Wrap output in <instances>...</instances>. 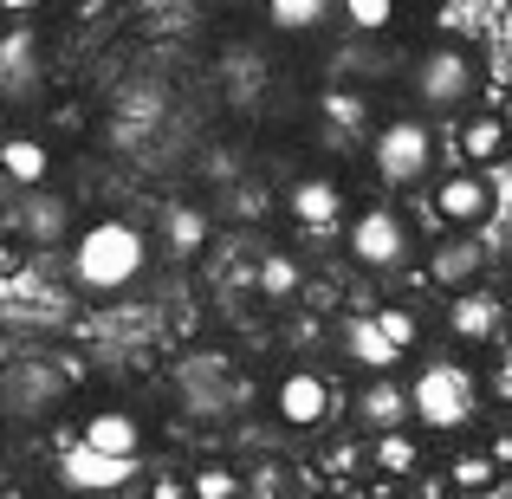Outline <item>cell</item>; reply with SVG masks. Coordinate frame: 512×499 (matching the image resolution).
<instances>
[{
	"label": "cell",
	"mask_w": 512,
	"mask_h": 499,
	"mask_svg": "<svg viewBox=\"0 0 512 499\" xmlns=\"http://www.w3.org/2000/svg\"><path fill=\"white\" fill-rule=\"evenodd\" d=\"M402 396H409V428L415 435H467L487 409V389L480 370L467 357H422L402 376Z\"/></svg>",
	"instance_id": "obj_1"
},
{
	"label": "cell",
	"mask_w": 512,
	"mask_h": 499,
	"mask_svg": "<svg viewBox=\"0 0 512 499\" xmlns=\"http://www.w3.org/2000/svg\"><path fill=\"white\" fill-rule=\"evenodd\" d=\"M150 273V234L124 214H104V221H85L72 234V286L91 292V299H117L137 279Z\"/></svg>",
	"instance_id": "obj_2"
},
{
	"label": "cell",
	"mask_w": 512,
	"mask_h": 499,
	"mask_svg": "<svg viewBox=\"0 0 512 499\" xmlns=\"http://www.w3.org/2000/svg\"><path fill=\"white\" fill-rule=\"evenodd\" d=\"M409 98L422 117H461L480 98V59L461 39H435L428 52H415L409 65Z\"/></svg>",
	"instance_id": "obj_3"
},
{
	"label": "cell",
	"mask_w": 512,
	"mask_h": 499,
	"mask_svg": "<svg viewBox=\"0 0 512 499\" xmlns=\"http://www.w3.org/2000/svg\"><path fill=\"white\" fill-rule=\"evenodd\" d=\"M441 163V137L428 130V117H389L370 130V169L383 188H422Z\"/></svg>",
	"instance_id": "obj_4"
},
{
	"label": "cell",
	"mask_w": 512,
	"mask_h": 499,
	"mask_svg": "<svg viewBox=\"0 0 512 499\" xmlns=\"http://www.w3.org/2000/svg\"><path fill=\"white\" fill-rule=\"evenodd\" d=\"M344 247H350V260H357L363 273H396V266H409V253H415V227H409L402 208L370 201V208L344 214Z\"/></svg>",
	"instance_id": "obj_5"
},
{
	"label": "cell",
	"mask_w": 512,
	"mask_h": 499,
	"mask_svg": "<svg viewBox=\"0 0 512 499\" xmlns=\"http://www.w3.org/2000/svg\"><path fill=\"white\" fill-rule=\"evenodd\" d=\"M266 402H273V422L292 428V435H318V428L338 415V389H331V376L312 370V363L279 370L273 389H266Z\"/></svg>",
	"instance_id": "obj_6"
},
{
	"label": "cell",
	"mask_w": 512,
	"mask_h": 499,
	"mask_svg": "<svg viewBox=\"0 0 512 499\" xmlns=\"http://www.w3.org/2000/svg\"><path fill=\"white\" fill-rule=\"evenodd\" d=\"M441 156H448V169H500L512 156V124L506 111H461V124H454V137L441 143Z\"/></svg>",
	"instance_id": "obj_7"
},
{
	"label": "cell",
	"mask_w": 512,
	"mask_h": 499,
	"mask_svg": "<svg viewBox=\"0 0 512 499\" xmlns=\"http://www.w3.org/2000/svg\"><path fill=\"white\" fill-rule=\"evenodd\" d=\"M286 214H292V227H305V234H338L344 227V214H350V195H344V182L338 175H292L286 182Z\"/></svg>",
	"instance_id": "obj_8"
},
{
	"label": "cell",
	"mask_w": 512,
	"mask_h": 499,
	"mask_svg": "<svg viewBox=\"0 0 512 499\" xmlns=\"http://www.w3.org/2000/svg\"><path fill=\"white\" fill-rule=\"evenodd\" d=\"M422 279H428L435 292L480 286V279H487V247H480V234H474V227H448V234H441L435 247H428Z\"/></svg>",
	"instance_id": "obj_9"
},
{
	"label": "cell",
	"mask_w": 512,
	"mask_h": 499,
	"mask_svg": "<svg viewBox=\"0 0 512 499\" xmlns=\"http://www.w3.org/2000/svg\"><path fill=\"white\" fill-rule=\"evenodd\" d=\"M500 331H506V292H487V286L448 292V337H454L461 350L500 344Z\"/></svg>",
	"instance_id": "obj_10"
},
{
	"label": "cell",
	"mask_w": 512,
	"mask_h": 499,
	"mask_svg": "<svg viewBox=\"0 0 512 499\" xmlns=\"http://www.w3.org/2000/svg\"><path fill=\"white\" fill-rule=\"evenodd\" d=\"M59 474L72 493H124L143 480V461H117V454H98V448H59Z\"/></svg>",
	"instance_id": "obj_11"
},
{
	"label": "cell",
	"mask_w": 512,
	"mask_h": 499,
	"mask_svg": "<svg viewBox=\"0 0 512 499\" xmlns=\"http://www.w3.org/2000/svg\"><path fill=\"white\" fill-rule=\"evenodd\" d=\"M428 195H435L441 227H480L493 214V188H487V175H480V169H448Z\"/></svg>",
	"instance_id": "obj_12"
},
{
	"label": "cell",
	"mask_w": 512,
	"mask_h": 499,
	"mask_svg": "<svg viewBox=\"0 0 512 499\" xmlns=\"http://www.w3.org/2000/svg\"><path fill=\"white\" fill-rule=\"evenodd\" d=\"M78 448H98V454H117V461H143V422L130 409H91L85 422H78Z\"/></svg>",
	"instance_id": "obj_13"
},
{
	"label": "cell",
	"mask_w": 512,
	"mask_h": 499,
	"mask_svg": "<svg viewBox=\"0 0 512 499\" xmlns=\"http://www.w3.org/2000/svg\"><path fill=\"white\" fill-rule=\"evenodd\" d=\"M338 350L350 357V370H363V376H383V370H402V363H409L383 331H376L370 312H350L344 325H338Z\"/></svg>",
	"instance_id": "obj_14"
},
{
	"label": "cell",
	"mask_w": 512,
	"mask_h": 499,
	"mask_svg": "<svg viewBox=\"0 0 512 499\" xmlns=\"http://www.w3.org/2000/svg\"><path fill=\"white\" fill-rule=\"evenodd\" d=\"M363 467L383 480H415L422 474V435H415L409 422L402 428H376L370 441H363Z\"/></svg>",
	"instance_id": "obj_15"
},
{
	"label": "cell",
	"mask_w": 512,
	"mask_h": 499,
	"mask_svg": "<svg viewBox=\"0 0 512 499\" xmlns=\"http://www.w3.org/2000/svg\"><path fill=\"white\" fill-rule=\"evenodd\" d=\"M0 175H7L13 188H46V175H52V143L39 137V130H7L0 137Z\"/></svg>",
	"instance_id": "obj_16"
},
{
	"label": "cell",
	"mask_w": 512,
	"mask_h": 499,
	"mask_svg": "<svg viewBox=\"0 0 512 499\" xmlns=\"http://www.w3.org/2000/svg\"><path fill=\"white\" fill-rule=\"evenodd\" d=\"M350 409H357V422L370 428H402L409 422V396H402V376L396 370H383V376H363V389H357V402H350Z\"/></svg>",
	"instance_id": "obj_17"
},
{
	"label": "cell",
	"mask_w": 512,
	"mask_h": 499,
	"mask_svg": "<svg viewBox=\"0 0 512 499\" xmlns=\"http://www.w3.org/2000/svg\"><path fill=\"white\" fill-rule=\"evenodd\" d=\"M338 13V0H266V26L286 39H312L325 33V20Z\"/></svg>",
	"instance_id": "obj_18"
},
{
	"label": "cell",
	"mask_w": 512,
	"mask_h": 499,
	"mask_svg": "<svg viewBox=\"0 0 512 499\" xmlns=\"http://www.w3.org/2000/svg\"><path fill=\"white\" fill-rule=\"evenodd\" d=\"M441 480H448L454 499H487V487L500 480V467H493L487 448H454V454H448V474H441Z\"/></svg>",
	"instance_id": "obj_19"
},
{
	"label": "cell",
	"mask_w": 512,
	"mask_h": 499,
	"mask_svg": "<svg viewBox=\"0 0 512 499\" xmlns=\"http://www.w3.org/2000/svg\"><path fill=\"white\" fill-rule=\"evenodd\" d=\"M299 286H305V273H299V260H292V253H266V260L253 266V292H260V299H273V305L299 299Z\"/></svg>",
	"instance_id": "obj_20"
},
{
	"label": "cell",
	"mask_w": 512,
	"mask_h": 499,
	"mask_svg": "<svg viewBox=\"0 0 512 499\" xmlns=\"http://www.w3.org/2000/svg\"><path fill=\"white\" fill-rule=\"evenodd\" d=\"M33 72H39V33L13 26L0 39V85H33Z\"/></svg>",
	"instance_id": "obj_21"
},
{
	"label": "cell",
	"mask_w": 512,
	"mask_h": 499,
	"mask_svg": "<svg viewBox=\"0 0 512 499\" xmlns=\"http://www.w3.org/2000/svg\"><path fill=\"white\" fill-rule=\"evenodd\" d=\"M338 13H344V26H350V33L383 39L389 26L402 20V0H338Z\"/></svg>",
	"instance_id": "obj_22"
},
{
	"label": "cell",
	"mask_w": 512,
	"mask_h": 499,
	"mask_svg": "<svg viewBox=\"0 0 512 499\" xmlns=\"http://www.w3.org/2000/svg\"><path fill=\"white\" fill-rule=\"evenodd\" d=\"M370 318H376V331H383L389 344L402 350V357H415V350H422L428 331H422V312H415V305H376Z\"/></svg>",
	"instance_id": "obj_23"
},
{
	"label": "cell",
	"mask_w": 512,
	"mask_h": 499,
	"mask_svg": "<svg viewBox=\"0 0 512 499\" xmlns=\"http://www.w3.org/2000/svg\"><path fill=\"white\" fill-rule=\"evenodd\" d=\"M163 240H169V253H175V260H195V253L208 247V214H201V208H169Z\"/></svg>",
	"instance_id": "obj_24"
},
{
	"label": "cell",
	"mask_w": 512,
	"mask_h": 499,
	"mask_svg": "<svg viewBox=\"0 0 512 499\" xmlns=\"http://www.w3.org/2000/svg\"><path fill=\"white\" fill-rule=\"evenodd\" d=\"M182 493H188V499H240V474H234L227 461H201L195 474L182 480Z\"/></svg>",
	"instance_id": "obj_25"
},
{
	"label": "cell",
	"mask_w": 512,
	"mask_h": 499,
	"mask_svg": "<svg viewBox=\"0 0 512 499\" xmlns=\"http://www.w3.org/2000/svg\"><path fill=\"white\" fill-rule=\"evenodd\" d=\"M487 350H493V357H487V370H480V389L512 409V344H487Z\"/></svg>",
	"instance_id": "obj_26"
},
{
	"label": "cell",
	"mask_w": 512,
	"mask_h": 499,
	"mask_svg": "<svg viewBox=\"0 0 512 499\" xmlns=\"http://www.w3.org/2000/svg\"><path fill=\"white\" fill-rule=\"evenodd\" d=\"M325 117H331V124H350V130H363V124H370V104H363V91H344V85H331V91H325Z\"/></svg>",
	"instance_id": "obj_27"
},
{
	"label": "cell",
	"mask_w": 512,
	"mask_h": 499,
	"mask_svg": "<svg viewBox=\"0 0 512 499\" xmlns=\"http://www.w3.org/2000/svg\"><path fill=\"white\" fill-rule=\"evenodd\" d=\"M286 493V467H253V474H240V499H279Z\"/></svg>",
	"instance_id": "obj_28"
},
{
	"label": "cell",
	"mask_w": 512,
	"mask_h": 499,
	"mask_svg": "<svg viewBox=\"0 0 512 499\" xmlns=\"http://www.w3.org/2000/svg\"><path fill=\"white\" fill-rule=\"evenodd\" d=\"M318 461H325V474H331V480L363 474V441H331V448L318 454Z\"/></svg>",
	"instance_id": "obj_29"
},
{
	"label": "cell",
	"mask_w": 512,
	"mask_h": 499,
	"mask_svg": "<svg viewBox=\"0 0 512 499\" xmlns=\"http://www.w3.org/2000/svg\"><path fill=\"white\" fill-rule=\"evenodd\" d=\"M26 195H33V188H26ZM59 221H65V208H59V201H46V208H39V195H33V214H26V227H33V234L46 227V234H52Z\"/></svg>",
	"instance_id": "obj_30"
},
{
	"label": "cell",
	"mask_w": 512,
	"mask_h": 499,
	"mask_svg": "<svg viewBox=\"0 0 512 499\" xmlns=\"http://www.w3.org/2000/svg\"><path fill=\"white\" fill-rule=\"evenodd\" d=\"M480 448H487V454H493V467L506 474V467H512V428H500V435H487Z\"/></svg>",
	"instance_id": "obj_31"
},
{
	"label": "cell",
	"mask_w": 512,
	"mask_h": 499,
	"mask_svg": "<svg viewBox=\"0 0 512 499\" xmlns=\"http://www.w3.org/2000/svg\"><path fill=\"white\" fill-rule=\"evenodd\" d=\"M33 7H39V0H0V13H7V20H26Z\"/></svg>",
	"instance_id": "obj_32"
},
{
	"label": "cell",
	"mask_w": 512,
	"mask_h": 499,
	"mask_svg": "<svg viewBox=\"0 0 512 499\" xmlns=\"http://www.w3.org/2000/svg\"><path fill=\"white\" fill-rule=\"evenodd\" d=\"M487 499H512V467H506V474H500V480L487 487Z\"/></svg>",
	"instance_id": "obj_33"
},
{
	"label": "cell",
	"mask_w": 512,
	"mask_h": 499,
	"mask_svg": "<svg viewBox=\"0 0 512 499\" xmlns=\"http://www.w3.org/2000/svg\"><path fill=\"white\" fill-rule=\"evenodd\" d=\"M500 286H506V299H512V247H506V266H500Z\"/></svg>",
	"instance_id": "obj_34"
},
{
	"label": "cell",
	"mask_w": 512,
	"mask_h": 499,
	"mask_svg": "<svg viewBox=\"0 0 512 499\" xmlns=\"http://www.w3.org/2000/svg\"><path fill=\"white\" fill-rule=\"evenodd\" d=\"M0 499H13V493H0Z\"/></svg>",
	"instance_id": "obj_35"
}]
</instances>
